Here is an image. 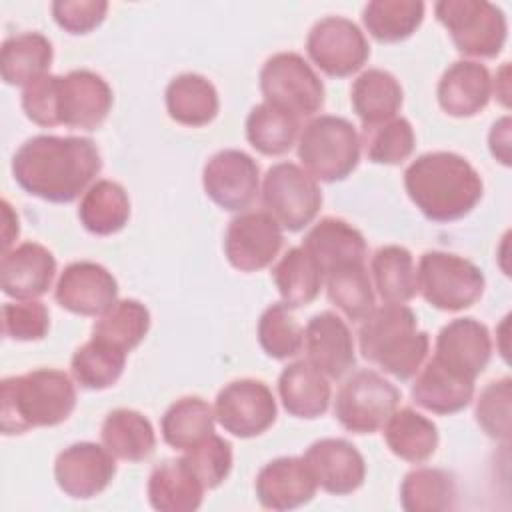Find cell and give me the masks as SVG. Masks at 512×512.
Here are the masks:
<instances>
[{
    "label": "cell",
    "mask_w": 512,
    "mask_h": 512,
    "mask_svg": "<svg viewBox=\"0 0 512 512\" xmlns=\"http://www.w3.org/2000/svg\"><path fill=\"white\" fill-rule=\"evenodd\" d=\"M362 144L374 164H402L414 150L416 138L412 124L406 118H392L374 126L362 128Z\"/></svg>",
    "instance_id": "ee69618b"
},
{
    "label": "cell",
    "mask_w": 512,
    "mask_h": 512,
    "mask_svg": "<svg viewBox=\"0 0 512 512\" xmlns=\"http://www.w3.org/2000/svg\"><path fill=\"white\" fill-rule=\"evenodd\" d=\"M258 342L262 350L276 360L296 356L304 346V330L296 322L290 306L270 304L258 320Z\"/></svg>",
    "instance_id": "7bdbcfd3"
},
{
    "label": "cell",
    "mask_w": 512,
    "mask_h": 512,
    "mask_svg": "<svg viewBox=\"0 0 512 512\" xmlns=\"http://www.w3.org/2000/svg\"><path fill=\"white\" fill-rule=\"evenodd\" d=\"M22 110L38 126H58V76L44 74L22 92Z\"/></svg>",
    "instance_id": "681fc988"
},
{
    "label": "cell",
    "mask_w": 512,
    "mask_h": 512,
    "mask_svg": "<svg viewBox=\"0 0 512 512\" xmlns=\"http://www.w3.org/2000/svg\"><path fill=\"white\" fill-rule=\"evenodd\" d=\"M126 366V352L92 336L82 344L70 362L74 380L86 390H104L114 386Z\"/></svg>",
    "instance_id": "ab89813d"
},
{
    "label": "cell",
    "mask_w": 512,
    "mask_h": 512,
    "mask_svg": "<svg viewBox=\"0 0 512 512\" xmlns=\"http://www.w3.org/2000/svg\"><path fill=\"white\" fill-rule=\"evenodd\" d=\"M404 188L414 206L432 222H454L482 200L484 184L476 168L454 152L418 156L404 172Z\"/></svg>",
    "instance_id": "7a4b0ae2"
},
{
    "label": "cell",
    "mask_w": 512,
    "mask_h": 512,
    "mask_svg": "<svg viewBox=\"0 0 512 512\" xmlns=\"http://www.w3.org/2000/svg\"><path fill=\"white\" fill-rule=\"evenodd\" d=\"M424 20V2L374 0L362 10V22L372 38L394 44L410 38Z\"/></svg>",
    "instance_id": "f35d334b"
},
{
    "label": "cell",
    "mask_w": 512,
    "mask_h": 512,
    "mask_svg": "<svg viewBox=\"0 0 512 512\" xmlns=\"http://www.w3.org/2000/svg\"><path fill=\"white\" fill-rule=\"evenodd\" d=\"M274 284L282 296V302L290 308L310 304L324 282V274L314 258L302 248H290L272 270Z\"/></svg>",
    "instance_id": "d590c367"
},
{
    "label": "cell",
    "mask_w": 512,
    "mask_h": 512,
    "mask_svg": "<svg viewBox=\"0 0 512 512\" xmlns=\"http://www.w3.org/2000/svg\"><path fill=\"white\" fill-rule=\"evenodd\" d=\"M2 212H4V234H2V252H8L10 244L18 238L20 226H18V216L12 212V206L8 200H2Z\"/></svg>",
    "instance_id": "816d5d0a"
},
{
    "label": "cell",
    "mask_w": 512,
    "mask_h": 512,
    "mask_svg": "<svg viewBox=\"0 0 512 512\" xmlns=\"http://www.w3.org/2000/svg\"><path fill=\"white\" fill-rule=\"evenodd\" d=\"M300 120L270 104L262 102L254 106L246 118V138L254 150L266 156L286 154L298 138Z\"/></svg>",
    "instance_id": "8d00e7d4"
},
{
    "label": "cell",
    "mask_w": 512,
    "mask_h": 512,
    "mask_svg": "<svg viewBox=\"0 0 512 512\" xmlns=\"http://www.w3.org/2000/svg\"><path fill=\"white\" fill-rule=\"evenodd\" d=\"M50 328L48 308L38 300L6 302L2 306V332L10 340H42Z\"/></svg>",
    "instance_id": "7dc6e473"
},
{
    "label": "cell",
    "mask_w": 512,
    "mask_h": 512,
    "mask_svg": "<svg viewBox=\"0 0 512 512\" xmlns=\"http://www.w3.org/2000/svg\"><path fill=\"white\" fill-rule=\"evenodd\" d=\"M118 296V282L102 264L80 260L64 268L58 278L56 302L78 316H102Z\"/></svg>",
    "instance_id": "e0dca14e"
},
{
    "label": "cell",
    "mask_w": 512,
    "mask_h": 512,
    "mask_svg": "<svg viewBox=\"0 0 512 512\" xmlns=\"http://www.w3.org/2000/svg\"><path fill=\"white\" fill-rule=\"evenodd\" d=\"M360 136L342 116H318L298 136V158L304 170L322 182L348 178L360 162Z\"/></svg>",
    "instance_id": "5b68a950"
},
{
    "label": "cell",
    "mask_w": 512,
    "mask_h": 512,
    "mask_svg": "<svg viewBox=\"0 0 512 512\" xmlns=\"http://www.w3.org/2000/svg\"><path fill=\"white\" fill-rule=\"evenodd\" d=\"M474 396V380L454 372L434 356L424 364L412 384V400L434 414H456Z\"/></svg>",
    "instance_id": "d4e9b609"
},
{
    "label": "cell",
    "mask_w": 512,
    "mask_h": 512,
    "mask_svg": "<svg viewBox=\"0 0 512 512\" xmlns=\"http://www.w3.org/2000/svg\"><path fill=\"white\" fill-rule=\"evenodd\" d=\"M434 358L454 372L476 380L492 358L488 328L476 318H456L436 336Z\"/></svg>",
    "instance_id": "ffe728a7"
},
{
    "label": "cell",
    "mask_w": 512,
    "mask_h": 512,
    "mask_svg": "<svg viewBox=\"0 0 512 512\" xmlns=\"http://www.w3.org/2000/svg\"><path fill=\"white\" fill-rule=\"evenodd\" d=\"M440 108L456 118H470L488 106L492 78L484 64L458 60L446 68L436 88Z\"/></svg>",
    "instance_id": "603a6c76"
},
{
    "label": "cell",
    "mask_w": 512,
    "mask_h": 512,
    "mask_svg": "<svg viewBox=\"0 0 512 512\" xmlns=\"http://www.w3.org/2000/svg\"><path fill=\"white\" fill-rule=\"evenodd\" d=\"M306 50L312 62L332 78H346L358 72L370 56L364 32L342 16L318 20L308 32Z\"/></svg>",
    "instance_id": "8fae6325"
},
{
    "label": "cell",
    "mask_w": 512,
    "mask_h": 512,
    "mask_svg": "<svg viewBox=\"0 0 512 512\" xmlns=\"http://www.w3.org/2000/svg\"><path fill=\"white\" fill-rule=\"evenodd\" d=\"M400 504L406 512H444L456 504V480L442 468H416L400 484Z\"/></svg>",
    "instance_id": "74e56055"
},
{
    "label": "cell",
    "mask_w": 512,
    "mask_h": 512,
    "mask_svg": "<svg viewBox=\"0 0 512 512\" xmlns=\"http://www.w3.org/2000/svg\"><path fill=\"white\" fill-rule=\"evenodd\" d=\"M150 330L148 308L132 298L116 300L92 326V336L104 340L126 354L134 350Z\"/></svg>",
    "instance_id": "60d3db41"
},
{
    "label": "cell",
    "mask_w": 512,
    "mask_h": 512,
    "mask_svg": "<svg viewBox=\"0 0 512 512\" xmlns=\"http://www.w3.org/2000/svg\"><path fill=\"white\" fill-rule=\"evenodd\" d=\"M302 248L314 258L324 276L340 266L364 262L368 254L366 240L360 230L346 220L332 216L322 218L308 230Z\"/></svg>",
    "instance_id": "cb8c5ba5"
},
{
    "label": "cell",
    "mask_w": 512,
    "mask_h": 512,
    "mask_svg": "<svg viewBox=\"0 0 512 512\" xmlns=\"http://www.w3.org/2000/svg\"><path fill=\"white\" fill-rule=\"evenodd\" d=\"M374 288L386 304H406L418 292L416 264L404 246H382L370 260Z\"/></svg>",
    "instance_id": "836d02e7"
},
{
    "label": "cell",
    "mask_w": 512,
    "mask_h": 512,
    "mask_svg": "<svg viewBox=\"0 0 512 512\" xmlns=\"http://www.w3.org/2000/svg\"><path fill=\"white\" fill-rule=\"evenodd\" d=\"M100 438L114 458L126 462H142L156 448V434L150 420L130 408L108 412L100 428Z\"/></svg>",
    "instance_id": "f1b7e54d"
},
{
    "label": "cell",
    "mask_w": 512,
    "mask_h": 512,
    "mask_svg": "<svg viewBox=\"0 0 512 512\" xmlns=\"http://www.w3.org/2000/svg\"><path fill=\"white\" fill-rule=\"evenodd\" d=\"M278 394L284 410L294 418L314 420L330 406V384L308 360L292 362L282 370Z\"/></svg>",
    "instance_id": "484cf974"
},
{
    "label": "cell",
    "mask_w": 512,
    "mask_h": 512,
    "mask_svg": "<svg viewBox=\"0 0 512 512\" xmlns=\"http://www.w3.org/2000/svg\"><path fill=\"white\" fill-rule=\"evenodd\" d=\"M202 186L206 196L222 210L242 212L256 200L258 164L242 150H220L204 164Z\"/></svg>",
    "instance_id": "5bb4252c"
},
{
    "label": "cell",
    "mask_w": 512,
    "mask_h": 512,
    "mask_svg": "<svg viewBox=\"0 0 512 512\" xmlns=\"http://www.w3.org/2000/svg\"><path fill=\"white\" fill-rule=\"evenodd\" d=\"M508 72H510V66L508 62L496 72V78L492 80V90L496 94V98L502 102V106H508L510 104V82H508Z\"/></svg>",
    "instance_id": "f5cc1de1"
},
{
    "label": "cell",
    "mask_w": 512,
    "mask_h": 512,
    "mask_svg": "<svg viewBox=\"0 0 512 512\" xmlns=\"http://www.w3.org/2000/svg\"><path fill=\"white\" fill-rule=\"evenodd\" d=\"M116 476L114 456L94 442H76L64 448L54 462L58 488L70 498L88 500L108 488Z\"/></svg>",
    "instance_id": "9a60e30c"
},
{
    "label": "cell",
    "mask_w": 512,
    "mask_h": 512,
    "mask_svg": "<svg viewBox=\"0 0 512 512\" xmlns=\"http://www.w3.org/2000/svg\"><path fill=\"white\" fill-rule=\"evenodd\" d=\"M276 400L272 390L254 378H240L226 384L214 404L220 426L236 438H254L276 422Z\"/></svg>",
    "instance_id": "7c38bea8"
},
{
    "label": "cell",
    "mask_w": 512,
    "mask_h": 512,
    "mask_svg": "<svg viewBox=\"0 0 512 512\" xmlns=\"http://www.w3.org/2000/svg\"><path fill=\"white\" fill-rule=\"evenodd\" d=\"M78 218L90 234H116L128 224L130 198L118 182L96 180L80 200Z\"/></svg>",
    "instance_id": "d6a6232c"
},
{
    "label": "cell",
    "mask_w": 512,
    "mask_h": 512,
    "mask_svg": "<svg viewBox=\"0 0 512 512\" xmlns=\"http://www.w3.org/2000/svg\"><path fill=\"white\" fill-rule=\"evenodd\" d=\"M76 408L70 376L56 368H36L0 382V428L6 436L56 426Z\"/></svg>",
    "instance_id": "3957f363"
},
{
    "label": "cell",
    "mask_w": 512,
    "mask_h": 512,
    "mask_svg": "<svg viewBox=\"0 0 512 512\" xmlns=\"http://www.w3.org/2000/svg\"><path fill=\"white\" fill-rule=\"evenodd\" d=\"M384 440L390 452L406 462H426L438 448V428L412 408H400L384 424Z\"/></svg>",
    "instance_id": "1f68e13d"
},
{
    "label": "cell",
    "mask_w": 512,
    "mask_h": 512,
    "mask_svg": "<svg viewBox=\"0 0 512 512\" xmlns=\"http://www.w3.org/2000/svg\"><path fill=\"white\" fill-rule=\"evenodd\" d=\"M56 24L70 34H88L102 24L108 12L104 0H56L52 2Z\"/></svg>",
    "instance_id": "c3c4849f"
},
{
    "label": "cell",
    "mask_w": 512,
    "mask_h": 512,
    "mask_svg": "<svg viewBox=\"0 0 512 512\" xmlns=\"http://www.w3.org/2000/svg\"><path fill=\"white\" fill-rule=\"evenodd\" d=\"M488 146L498 162L510 166V116H504L492 124V130L488 134Z\"/></svg>",
    "instance_id": "f907efd6"
},
{
    "label": "cell",
    "mask_w": 512,
    "mask_h": 512,
    "mask_svg": "<svg viewBox=\"0 0 512 512\" xmlns=\"http://www.w3.org/2000/svg\"><path fill=\"white\" fill-rule=\"evenodd\" d=\"M400 390L374 370L354 372L338 390L334 416L352 434H374L398 408Z\"/></svg>",
    "instance_id": "30bf717a"
},
{
    "label": "cell",
    "mask_w": 512,
    "mask_h": 512,
    "mask_svg": "<svg viewBox=\"0 0 512 512\" xmlns=\"http://www.w3.org/2000/svg\"><path fill=\"white\" fill-rule=\"evenodd\" d=\"M316 484L336 496L358 490L366 476V462L354 444L342 438H322L308 446L304 452Z\"/></svg>",
    "instance_id": "d6986e66"
},
{
    "label": "cell",
    "mask_w": 512,
    "mask_h": 512,
    "mask_svg": "<svg viewBox=\"0 0 512 512\" xmlns=\"http://www.w3.org/2000/svg\"><path fill=\"white\" fill-rule=\"evenodd\" d=\"M168 116L182 126H206L218 114L220 100L214 84L194 72L178 74L166 86Z\"/></svg>",
    "instance_id": "4316f807"
},
{
    "label": "cell",
    "mask_w": 512,
    "mask_h": 512,
    "mask_svg": "<svg viewBox=\"0 0 512 512\" xmlns=\"http://www.w3.org/2000/svg\"><path fill=\"white\" fill-rule=\"evenodd\" d=\"M362 358L398 380H410L422 366L430 338L418 330L416 314L406 304H382L362 320L358 330Z\"/></svg>",
    "instance_id": "277c9868"
},
{
    "label": "cell",
    "mask_w": 512,
    "mask_h": 512,
    "mask_svg": "<svg viewBox=\"0 0 512 512\" xmlns=\"http://www.w3.org/2000/svg\"><path fill=\"white\" fill-rule=\"evenodd\" d=\"M112 110V88L92 70L58 76V124L96 130Z\"/></svg>",
    "instance_id": "2e32d148"
},
{
    "label": "cell",
    "mask_w": 512,
    "mask_h": 512,
    "mask_svg": "<svg viewBox=\"0 0 512 512\" xmlns=\"http://www.w3.org/2000/svg\"><path fill=\"white\" fill-rule=\"evenodd\" d=\"M416 278L424 300L444 312L470 308L480 300L486 284L474 262L442 250H428L420 256Z\"/></svg>",
    "instance_id": "8992f818"
},
{
    "label": "cell",
    "mask_w": 512,
    "mask_h": 512,
    "mask_svg": "<svg viewBox=\"0 0 512 512\" xmlns=\"http://www.w3.org/2000/svg\"><path fill=\"white\" fill-rule=\"evenodd\" d=\"M204 486L182 458L160 462L148 478V500L160 512H192L204 498Z\"/></svg>",
    "instance_id": "83f0119b"
},
{
    "label": "cell",
    "mask_w": 512,
    "mask_h": 512,
    "mask_svg": "<svg viewBox=\"0 0 512 512\" xmlns=\"http://www.w3.org/2000/svg\"><path fill=\"white\" fill-rule=\"evenodd\" d=\"M254 488L264 508L294 510L314 498L318 484L304 458L282 456L258 472Z\"/></svg>",
    "instance_id": "44dd1931"
},
{
    "label": "cell",
    "mask_w": 512,
    "mask_h": 512,
    "mask_svg": "<svg viewBox=\"0 0 512 512\" xmlns=\"http://www.w3.org/2000/svg\"><path fill=\"white\" fill-rule=\"evenodd\" d=\"M350 100L362 124L374 126L396 118L402 106V86L390 72L370 68L354 80Z\"/></svg>",
    "instance_id": "4dcf8cb0"
},
{
    "label": "cell",
    "mask_w": 512,
    "mask_h": 512,
    "mask_svg": "<svg viewBox=\"0 0 512 512\" xmlns=\"http://www.w3.org/2000/svg\"><path fill=\"white\" fill-rule=\"evenodd\" d=\"M216 414L200 396H184L162 416V438L174 450H188L214 432Z\"/></svg>",
    "instance_id": "e575fe53"
},
{
    "label": "cell",
    "mask_w": 512,
    "mask_h": 512,
    "mask_svg": "<svg viewBox=\"0 0 512 512\" xmlns=\"http://www.w3.org/2000/svg\"><path fill=\"white\" fill-rule=\"evenodd\" d=\"M184 452V464L206 490L218 488L232 470V446L214 432Z\"/></svg>",
    "instance_id": "f6af8a7d"
},
{
    "label": "cell",
    "mask_w": 512,
    "mask_h": 512,
    "mask_svg": "<svg viewBox=\"0 0 512 512\" xmlns=\"http://www.w3.org/2000/svg\"><path fill=\"white\" fill-rule=\"evenodd\" d=\"M434 12L460 54L494 58L502 52L508 24L496 4L486 0H440Z\"/></svg>",
    "instance_id": "52a82bcc"
},
{
    "label": "cell",
    "mask_w": 512,
    "mask_h": 512,
    "mask_svg": "<svg viewBox=\"0 0 512 512\" xmlns=\"http://www.w3.org/2000/svg\"><path fill=\"white\" fill-rule=\"evenodd\" d=\"M308 362L326 378H342L356 364L354 338L348 324L334 312L314 314L304 328Z\"/></svg>",
    "instance_id": "ac0fdd59"
},
{
    "label": "cell",
    "mask_w": 512,
    "mask_h": 512,
    "mask_svg": "<svg viewBox=\"0 0 512 512\" xmlns=\"http://www.w3.org/2000/svg\"><path fill=\"white\" fill-rule=\"evenodd\" d=\"M328 300L352 322L364 320L374 308V290L364 262L340 266L324 276Z\"/></svg>",
    "instance_id": "b9f144b4"
},
{
    "label": "cell",
    "mask_w": 512,
    "mask_h": 512,
    "mask_svg": "<svg viewBox=\"0 0 512 512\" xmlns=\"http://www.w3.org/2000/svg\"><path fill=\"white\" fill-rule=\"evenodd\" d=\"M282 242V226L266 210L242 212L226 228L224 254L236 270L258 272L274 262Z\"/></svg>",
    "instance_id": "4fadbf2b"
},
{
    "label": "cell",
    "mask_w": 512,
    "mask_h": 512,
    "mask_svg": "<svg viewBox=\"0 0 512 512\" xmlns=\"http://www.w3.org/2000/svg\"><path fill=\"white\" fill-rule=\"evenodd\" d=\"M54 274L56 258L38 242H24L2 254L0 284L2 292L10 298L36 300L48 292Z\"/></svg>",
    "instance_id": "7402d4cb"
},
{
    "label": "cell",
    "mask_w": 512,
    "mask_h": 512,
    "mask_svg": "<svg viewBox=\"0 0 512 512\" xmlns=\"http://www.w3.org/2000/svg\"><path fill=\"white\" fill-rule=\"evenodd\" d=\"M510 402L512 380L500 378L488 382L476 400V422L494 440L508 442L510 438Z\"/></svg>",
    "instance_id": "bcb514c9"
},
{
    "label": "cell",
    "mask_w": 512,
    "mask_h": 512,
    "mask_svg": "<svg viewBox=\"0 0 512 512\" xmlns=\"http://www.w3.org/2000/svg\"><path fill=\"white\" fill-rule=\"evenodd\" d=\"M262 202L282 230L300 232L320 212L322 192L304 168L292 162H278L264 176Z\"/></svg>",
    "instance_id": "9c48e42d"
},
{
    "label": "cell",
    "mask_w": 512,
    "mask_h": 512,
    "mask_svg": "<svg viewBox=\"0 0 512 512\" xmlns=\"http://www.w3.org/2000/svg\"><path fill=\"white\" fill-rule=\"evenodd\" d=\"M54 52L50 40L40 32H22L2 44L0 70L2 80L10 86H28L48 74Z\"/></svg>",
    "instance_id": "f546056e"
},
{
    "label": "cell",
    "mask_w": 512,
    "mask_h": 512,
    "mask_svg": "<svg viewBox=\"0 0 512 512\" xmlns=\"http://www.w3.org/2000/svg\"><path fill=\"white\" fill-rule=\"evenodd\" d=\"M102 168L96 144L82 136L40 134L28 138L12 158V176L30 196L70 204L92 186Z\"/></svg>",
    "instance_id": "6da1fadb"
},
{
    "label": "cell",
    "mask_w": 512,
    "mask_h": 512,
    "mask_svg": "<svg viewBox=\"0 0 512 512\" xmlns=\"http://www.w3.org/2000/svg\"><path fill=\"white\" fill-rule=\"evenodd\" d=\"M260 90L266 102L294 114L298 120L314 116L324 106L320 76L296 52H278L264 62Z\"/></svg>",
    "instance_id": "ba28073f"
}]
</instances>
